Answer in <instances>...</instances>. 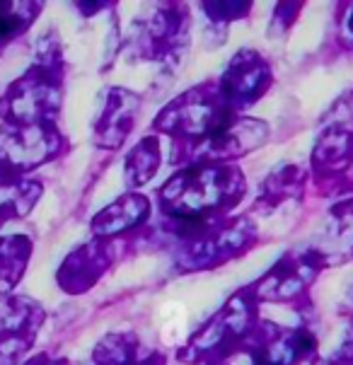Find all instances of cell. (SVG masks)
I'll list each match as a JSON object with an SVG mask.
<instances>
[{
    "label": "cell",
    "mask_w": 353,
    "mask_h": 365,
    "mask_svg": "<svg viewBox=\"0 0 353 365\" xmlns=\"http://www.w3.org/2000/svg\"><path fill=\"white\" fill-rule=\"evenodd\" d=\"M22 365H68V358L44 351V354H36L32 358H27V361H24Z\"/></svg>",
    "instance_id": "28"
},
{
    "label": "cell",
    "mask_w": 353,
    "mask_h": 365,
    "mask_svg": "<svg viewBox=\"0 0 353 365\" xmlns=\"http://www.w3.org/2000/svg\"><path fill=\"white\" fill-rule=\"evenodd\" d=\"M259 305L250 290L240 288L177 349V361L184 365H208L242 349L254 339L259 324Z\"/></svg>",
    "instance_id": "8"
},
{
    "label": "cell",
    "mask_w": 353,
    "mask_h": 365,
    "mask_svg": "<svg viewBox=\"0 0 353 365\" xmlns=\"http://www.w3.org/2000/svg\"><path fill=\"white\" fill-rule=\"evenodd\" d=\"M140 100L128 88H107L102 97L100 114L92 121V143L104 153H116L133 133L140 114Z\"/></svg>",
    "instance_id": "16"
},
{
    "label": "cell",
    "mask_w": 353,
    "mask_h": 365,
    "mask_svg": "<svg viewBox=\"0 0 353 365\" xmlns=\"http://www.w3.org/2000/svg\"><path fill=\"white\" fill-rule=\"evenodd\" d=\"M0 227H3V222H0Z\"/></svg>",
    "instance_id": "31"
},
{
    "label": "cell",
    "mask_w": 353,
    "mask_h": 365,
    "mask_svg": "<svg viewBox=\"0 0 353 365\" xmlns=\"http://www.w3.org/2000/svg\"><path fill=\"white\" fill-rule=\"evenodd\" d=\"M309 189V170L298 163H283L276 170H271L259 187L257 199L252 203L250 213H274L288 201H298Z\"/></svg>",
    "instance_id": "17"
},
{
    "label": "cell",
    "mask_w": 353,
    "mask_h": 365,
    "mask_svg": "<svg viewBox=\"0 0 353 365\" xmlns=\"http://www.w3.org/2000/svg\"><path fill=\"white\" fill-rule=\"evenodd\" d=\"M34 255V240L22 232L0 235V298H8L22 283Z\"/></svg>",
    "instance_id": "20"
},
{
    "label": "cell",
    "mask_w": 353,
    "mask_h": 365,
    "mask_svg": "<svg viewBox=\"0 0 353 365\" xmlns=\"http://www.w3.org/2000/svg\"><path fill=\"white\" fill-rule=\"evenodd\" d=\"M155 203L143 191H123L114 201L97 210L90 220L92 240L133 245L140 235L148 232L153 222Z\"/></svg>",
    "instance_id": "15"
},
{
    "label": "cell",
    "mask_w": 353,
    "mask_h": 365,
    "mask_svg": "<svg viewBox=\"0 0 353 365\" xmlns=\"http://www.w3.org/2000/svg\"><path fill=\"white\" fill-rule=\"evenodd\" d=\"M208 365H257L254 363V351H252V341L242 346V349L232 351V354L218 358V361L208 363Z\"/></svg>",
    "instance_id": "27"
},
{
    "label": "cell",
    "mask_w": 353,
    "mask_h": 365,
    "mask_svg": "<svg viewBox=\"0 0 353 365\" xmlns=\"http://www.w3.org/2000/svg\"><path fill=\"white\" fill-rule=\"evenodd\" d=\"M44 3H0V56L44 15Z\"/></svg>",
    "instance_id": "22"
},
{
    "label": "cell",
    "mask_w": 353,
    "mask_h": 365,
    "mask_svg": "<svg viewBox=\"0 0 353 365\" xmlns=\"http://www.w3.org/2000/svg\"><path fill=\"white\" fill-rule=\"evenodd\" d=\"M133 245L107 242V240H88L68 255L56 271V286L66 295H85L100 286L104 276L119 264L123 252Z\"/></svg>",
    "instance_id": "14"
},
{
    "label": "cell",
    "mask_w": 353,
    "mask_h": 365,
    "mask_svg": "<svg viewBox=\"0 0 353 365\" xmlns=\"http://www.w3.org/2000/svg\"><path fill=\"white\" fill-rule=\"evenodd\" d=\"M232 116L242 114L227 109L215 80H203V83L179 92L175 100H170L158 111V116L150 123V133L167 135L172 140L170 163L175 165L189 148L208 138L215 128H220Z\"/></svg>",
    "instance_id": "3"
},
{
    "label": "cell",
    "mask_w": 353,
    "mask_h": 365,
    "mask_svg": "<svg viewBox=\"0 0 353 365\" xmlns=\"http://www.w3.org/2000/svg\"><path fill=\"white\" fill-rule=\"evenodd\" d=\"M271 138V126L264 119L242 114L232 116L220 128H215L208 138L201 143L189 148L182 158L177 160L175 167H191V165H237L259 148H264Z\"/></svg>",
    "instance_id": "10"
},
{
    "label": "cell",
    "mask_w": 353,
    "mask_h": 365,
    "mask_svg": "<svg viewBox=\"0 0 353 365\" xmlns=\"http://www.w3.org/2000/svg\"><path fill=\"white\" fill-rule=\"evenodd\" d=\"M71 140L61 123L0 126V167L12 175L32 177L36 170L66 158Z\"/></svg>",
    "instance_id": "9"
},
{
    "label": "cell",
    "mask_w": 353,
    "mask_h": 365,
    "mask_svg": "<svg viewBox=\"0 0 353 365\" xmlns=\"http://www.w3.org/2000/svg\"><path fill=\"white\" fill-rule=\"evenodd\" d=\"M346 314H349V319L353 324V286L349 288V293H346Z\"/></svg>",
    "instance_id": "30"
},
{
    "label": "cell",
    "mask_w": 353,
    "mask_h": 365,
    "mask_svg": "<svg viewBox=\"0 0 353 365\" xmlns=\"http://www.w3.org/2000/svg\"><path fill=\"white\" fill-rule=\"evenodd\" d=\"M46 322L39 300L22 293L0 298V365H22Z\"/></svg>",
    "instance_id": "13"
},
{
    "label": "cell",
    "mask_w": 353,
    "mask_h": 365,
    "mask_svg": "<svg viewBox=\"0 0 353 365\" xmlns=\"http://www.w3.org/2000/svg\"><path fill=\"white\" fill-rule=\"evenodd\" d=\"M56 29L41 36L32 63L0 95V126L58 123L63 111L68 61Z\"/></svg>",
    "instance_id": "2"
},
{
    "label": "cell",
    "mask_w": 353,
    "mask_h": 365,
    "mask_svg": "<svg viewBox=\"0 0 353 365\" xmlns=\"http://www.w3.org/2000/svg\"><path fill=\"white\" fill-rule=\"evenodd\" d=\"M332 264L334 259L329 257V252L319 250V247L288 250L257 281L250 283L247 290H250V295L259 307H290L298 314V319H307V314L312 312L309 290L319 281L322 271H327Z\"/></svg>",
    "instance_id": "7"
},
{
    "label": "cell",
    "mask_w": 353,
    "mask_h": 365,
    "mask_svg": "<svg viewBox=\"0 0 353 365\" xmlns=\"http://www.w3.org/2000/svg\"><path fill=\"white\" fill-rule=\"evenodd\" d=\"M160 165H163L160 135L148 133L123 158V184H126V191H140L145 184H150L153 177L160 172Z\"/></svg>",
    "instance_id": "21"
},
{
    "label": "cell",
    "mask_w": 353,
    "mask_h": 365,
    "mask_svg": "<svg viewBox=\"0 0 353 365\" xmlns=\"http://www.w3.org/2000/svg\"><path fill=\"white\" fill-rule=\"evenodd\" d=\"M44 196V182L32 177L12 175L0 167V222L8 225L12 220H22L36 208Z\"/></svg>",
    "instance_id": "19"
},
{
    "label": "cell",
    "mask_w": 353,
    "mask_h": 365,
    "mask_svg": "<svg viewBox=\"0 0 353 365\" xmlns=\"http://www.w3.org/2000/svg\"><path fill=\"white\" fill-rule=\"evenodd\" d=\"M163 351H143L133 331H109L92 351V365H165Z\"/></svg>",
    "instance_id": "18"
},
{
    "label": "cell",
    "mask_w": 353,
    "mask_h": 365,
    "mask_svg": "<svg viewBox=\"0 0 353 365\" xmlns=\"http://www.w3.org/2000/svg\"><path fill=\"white\" fill-rule=\"evenodd\" d=\"M247 191L250 187L240 165L179 167L158 189L155 208L163 215L165 232L177 237L230 218Z\"/></svg>",
    "instance_id": "1"
},
{
    "label": "cell",
    "mask_w": 353,
    "mask_h": 365,
    "mask_svg": "<svg viewBox=\"0 0 353 365\" xmlns=\"http://www.w3.org/2000/svg\"><path fill=\"white\" fill-rule=\"evenodd\" d=\"M305 10V3H281L276 5L271 12V22H269V34L271 39H286L290 29L295 27L300 12Z\"/></svg>",
    "instance_id": "24"
},
{
    "label": "cell",
    "mask_w": 353,
    "mask_h": 365,
    "mask_svg": "<svg viewBox=\"0 0 353 365\" xmlns=\"http://www.w3.org/2000/svg\"><path fill=\"white\" fill-rule=\"evenodd\" d=\"M252 351L257 365H312L319 358V339L307 319L298 324L259 319Z\"/></svg>",
    "instance_id": "12"
},
{
    "label": "cell",
    "mask_w": 353,
    "mask_h": 365,
    "mask_svg": "<svg viewBox=\"0 0 353 365\" xmlns=\"http://www.w3.org/2000/svg\"><path fill=\"white\" fill-rule=\"evenodd\" d=\"M218 92L227 109L235 114H247L274 88V66L259 48L245 46L235 51L215 78Z\"/></svg>",
    "instance_id": "11"
},
{
    "label": "cell",
    "mask_w": 353,
    "mask_h": 365,
    "mask_svg": "<svg viewBox=\"0 0 353 365\" xmlns=\"http://www.w3.org/2000/svg\"><path fill=\"white\" fill-rule=\"evenodd\" d=\"M199 10L203 12V17L208 20V29H220V36L225 39L227 27L232 22H242L254 12L252 3H201Z\"/></svg>",
    "instance_id": "23"
},
{
    "label": "cell",
    "mask_w": 353,
    "mask_h": 365,
    "mask_svg": "<svg viewBox=\"0 0 353 365\" xmlns=\"http://www.w3.org/2000/svg\"><path fill=\"white\" fill-rule=\"evenodd\" d=\"M175 266L182 274H208L250 255L259 245V222L252 213L230 215L213 225L177 235Z\"/></svg>",
    "instance_id": "6"
},
{
    "label": "cell",
    "mask_w": 353,
    "mask_h": 365,
    "mask_svg": "<svg viewBox=\"0 0 353 365\" xmlns=\"http://www.w3.org/2000/svg\"><path fill=\"white\" fill-rule=\"evenodd\" d=\"M76 8L83 12L85 17H92V15H100V12H104V10H111L114 5L111 3H95V5H85V3H78Z\"/></svg>",
    "instance_id": "29"
},
{
    "label": "cell",
    "mask_w": 353,
    "mask_h": 365,
    "mask_svg": "<svg viewBox=\"0 0 353 365\" xmlns=\"http://www.w3.org/2000/svg\"><path fill=\"white\" fill-rule=\"evenodd\" d=\"M312 365H353V324H349L342 344L329 356H319Z\"/></svg>",
    "instance_id": "25"
},
{
    "label": "cell",
    "mask_w": 353,
    "mask_h": 365,
    "mask_svg": "<svg viewBox=\"0 0 353 365\" xmlns=\"http://www.w3.org/2000/svg\"><path fill=\"white\" fill-rule=\"evenodd\" d=\"M334 17H337V41L353 51V3L339 5Z\"/></svg>",
    "instance_id": "26"
},
{
    "label": "cell",
    "mask_w": 353,
    "mask_h": 365,
    "mask_svg": "<svg viewBox=\"0 0 353 365\" xmlns=\"http://www.w3.org/2000/svg\"><path fill=\"white\" fill-rule=\"evenodd\" d=\"M191 41V8L187 3H153L133 17L123 51L133 63H155L175 71Z\"/></svg>",
    "instance_id": "5"
},
{
    "label": "cell",
    "mask_w": 353,
    "mask_h": 365,
    "mask_svg": "<svg viewBox=\"0 0 353 365\" xmlns=\"http://www.w3.org/2000/svg\"><path fill=\"white\" fill-rule=\"evenodd\" d=\"M309 187L319 196H353V90L322 116L309 153Z\"/></svg>",
    "instance_id": "4"
}]
</instances>
